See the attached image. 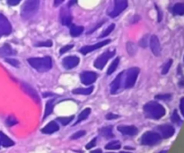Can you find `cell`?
Masks as SVG:
<instances>
[{
    "label": "cell",
    "mask_w": 184,
    "mask_h": 153,
    "mask_svg": "<svg viewBox=\"0 0 184 153\" xmlns=\"http://www.w3.org/2000/svg\"><path fill=\"white\" fill-rule=\"evenodd\" d=\"M128 7V1H115L114 2V8L113 10L109 13V15L112 18L117 17L119 15H121L123 11Z\"/></svg>",
    "instance_id": "9"
},
{
    "label": "cell",
    "mask_w": 184,
    "mask_h": 153,
    "mask_svg": "<svg viewBox=\"0 0 184 153\" xmlns=\"http://www.w3.org/2000/svg\"><path fill=\"white\" fill-rule=\"evenodd\" d=\"M60 130V126L58 125V123L54 121L49 122L44 128L41 129V132L44 134H52L56 132H58Z\"/></svg>",
    "instance_id": "17"
},
{
    "label": "cell",
    "mask_w": 184,
    "mask_h": 153,
    "mask_svg": "<svg viewBox=\"0 0 184 153\" xmlns=\"http://www.w3.org/2000/svg\"><path fill=\"white\" fill-rule=\"evenodd\" d=\"M0 144H1L3 147L7 148V147L13 146V145L15 144V142H14L10 138L8 137V136H6L4 132H0Z\"/></svg>",
    "instance_id": "18"
},
{
    "label": "cell",
    "mask_w": 184,
    "mask_h": 153,
    "mask_svg": "<svg viewBox=\"0 0 184 153\" xmlns=\"http://www.w3.org/2000/svg\"><path fill=\"white\" fill-rule=\"evenodd\" d=\"M160 153H167V151H161Z\"/></svg>",
    "instance_id": "49"
},
{
    "label": "cell",
    "mask_w": 184,
    "mask_h": 153,
    "mask_svg": "<svg viewBox=\"0 0 184 153\" xmlns=\"http://www.w3.org/2000/svg\"><path fill=\"white\" fill-rule=\"evenodd\" d=\"M121 153H130V152H126V151H121Z\"/></svg>",
    "instance_id": "50"
},
{
    "label": "cell",
    "mask_w": 184,
    "mask_h": 153,
    "mask_svg": "<svg viewBox=\"0 0 184 153\" xmlns=\"http://www.w3.org/2000/svg\"><path fill=\"white\" fill-rule=\"evenodd\" d=\"M74 47V45H67V46H64L63 48L60 49V54H64V53H66L67 51H68L69 50H71L72 48Z\"/></svg>",
    "instance_id": "39"
},
{
    "label": "cell",
    "mask_w": 184,
    "mask_h": 153,
    "mask_svg": "<svg viewBox=\"0 0 184 153\" xmlns=\"http://www.w3.org/2000/svg\"><path fill=\"white\" fill-rule=\"evenodd\" d=\"M150 48L153 51V55L158 57L161 55V51H162V48H161V44L159 42V39L156 35H152L150 37Z\"/></svg>",
    "instance_id": "11"
},
{
    "label": "cell",
    "mask_w": 184,
    "mask_h": 153,
    "mask_svg": "<svg viewBox=\"0 0 184 153\" xmlns=\"http://www.w3.org/2000/svg\"><path fill=\"white\" fill-rule=\"evenodd\" d=\"M75 3H77V1H69V4H68V6H72V5H74Z\"/></svg>",
    "instance_id": "48"
},
{
    "label": "cell",
    "mask_w": 184,
    "mask_h": 153,
    "mask_svg": "<svg viewBox=\"0 0 184 153\" xmlns=\"http://www.w3.org/2000/svg\"><path fill=\"white\" fill-rule=\"evenodd\" d=\"M103 24H104V21H103L102 23H99V24H97V25H96V26H95L94 28H92V29H91V30L88 31V32H87V34H90V33H92V32H93L94 31L97 30V29H98L99 27H101V26H102V25H103Z\"/></svg>",
    "instance_id": "43"
},
{
    "label": "cell",
    "mask_w": 184,
    "mask_h": 153,
    "mask_svg": "<svg viewBox=\"0 0 184 153\" xmlns=\"http://www.w3.org/2000/svg\"><path fill=\"white\" fill-rule=\"evenodd\" d=\"M63 67L66 69H71L79 64V58L77 56H67L62 61Z\"/></svg>",
    "instance_id": "12"
},
{
    "label": "cell",
    "mask_w": 184,
    "mask_h": 153,
    "mask_svg": "<svg viewBox=\"0 0 184 153\" xmlns=\"http://www.w3.org/2000/svg\"><path fill=\"white\" fill-rule=\"evenodd\" d=\"M93 90V87H90L87 88H76L73 90V94L76 95H90Z\"/></svg>",
    "instance_id": "28"
},
{
    "label": "cell",
    "mask_w": 184,
    "mask_h": 153,
    "mask_svg": "<svg viewBox=\"0 0 184 153\" xmlns=\"http://www.w3.org/2000/svg\"><path fill=\"white\" fill-rule=\"evenodd\" d=\"M40 1H26L22 8L21 15L23 20H29L35 15L39 9Z\"/></svg>",
    "instance_id": "3"
},
{
    "label": "cell",
    "mask_w": 184,
    "mask_h": 153,
    "mask_svg": "<svg viewBox=\"0 0 184 153\" xmlns=\"http://www.w3.org/2000/svg\"><path fill=\"white\" fill-rule=\"evenodd\" d=\"M55 100L54 99H50L46 103V106H45V111H44V115H43V120L46 119L48 116H49L52 114L53 108H54V104Z\"/></svg>",
    "instance_id": "20"
},
{
    "label": "cell",
    "mask_w": 184,
    "mask_h": 153,
    "mask_svg": "<svg viewBox=\"0 0 184 153\" xmlns=\"http://www.w3.org/2000/svg\"><path fill=\"white\" fill-rule=\"evenodd\" d=\"M119 63H120V57H117L115 60H113V61L111 62V64L110 65V67L108 69L107 75H111L116 70V69L119 66Z\"/></svg>",
    "instance_id": "27"
},
{
    "label": "cell",
    "mask_w": 184,
    "mask_h": 153,
    "mask_svg": "<svg viewBox=\"0 0 184 153\" xmlns=\"http://www.w3.org/2000/svg\"><path fill=\"white\" fill-rule=\"evenodd\" d=\"M61 23L63 25L70 26L72 23V16L69 13H67L66 10H63L61 12Z\"/></svg>",
    "instance_id": "19"
},
{
    "label": "cell",
    "mask_w": 184,
    "mask_h": 153,
    "mask_svg": "<svg viewBox=\"0 0 184 153\" xmlns=\"http://www.w3.org/2000/svg\"><path fill=\"white\" fill-rule=\"evenodd\" d=\"M180 109H181V113L184 117V97H182L180 101Z\"/></svg>",
    "instance_id": "44"
},
{
    "label": "cell",
    "mask_w": 184,
    "mask_h": 153,
    "mask_svg": "<svg viewBox=\"0 0 184 153\" xmlns=\"http://www.w3.org/2000/svg\"><path fill=\"white\" fill-rule=\"evenodd\" d=\"M171 65H172V60L171 59V60H169V61L163 66V69H162V74H163V75H166V74L168 73L170 69H171Z\"/></svg>",
    "instance_id": "30"
},
{
    "label": "cell",
    "mask_w": 184,
    "mask_h": 153,
    "mask_svg": "<svg viewBox=\"0 0 184 153\" xmlns=\"http://www.w3.org/2000/svg\"><path fill=\"white\" fill-rule=\"evenodd\" d=\"M96 141H97V138L92 139V140H91V141L86 145V150H91L92 148L95 147V145H96Z\"/></svg>",
    "instance_id": "38"
},
{
    "label": "cell",
    "mask_w": 184,
    "mask_h": 153,
    "mask_svg": "<svg viewBox=\"0 0 184 153\" xmlns=\"http://www.w3.org/2000/svg\"><path fill=\"white\" fill-rule=\"evenodd\" d=\"M28 62L34 69L40 72H46L52 68V61L49 57L30 58L28 59Z\"/></svg>",
    "instance_id": "2"
},
{
    "label": "cell",
    "mask_w": 184,
    "mask_h": 153,
    "mask_svg": "<svg viewBox=\"0 0 184 153\" xmlns=\"http://www.w3.org/2000/svg\"><path fill=\"white\" fill-rule=\"evenodd\" d=\"M127 50L128 52L129 53L130 56H134L137 52V46L134 43H131V42H128L127 43Z\"/></svg>",
    "instance_id": "29"
},
{
    "label": "cell",
    "mask_w": 184,
    "mask_h": 153,
    "mask_svg": "<svg viewBox=\"0 0 184 153\" xmlns=\"http://www.w3.org/2000/svg\"><path fill=\"white\" fill-rule=\"evenodd\" d=\"M84 32V27L83 26H79V25H75V24H71L70 27V34L73 37H77L79 35H81Z\"/></svg>",
    "instance_id": "25"
},
{
    "label": "cell",
    "mask_w": 184,
    "mask_h": 153,
    "mask_svg": "<svg viewBox=\"0 0 184 153\" xmlns=\"http://www.w3.org/2000/svg\"><path fill=\"white\" fill-rule=\"evenodd\" d=\"M80 79L84 85L90 86L97 79V74L92 71H84L80 75Z\"/></svg>",
    "instance_id": "10"
},
{
    "label": "cell",
    "mask_w": 184,
    "mask_h": 153,
    "mask_svg": "<svg viewBox=\"0 0 184 153\" xmlns=\"http://www.w3.org/2000/svg\"><path fill=\"white\" fill-rule=\"evenodd\" d=\"M20 3V0H8L7 4L9 6H17Z\"/></svg>",
    "instance_id": "45"
},
{
    "label": "cell",
    "mask_w": 184,
    "mask_h": 153,
    "mask_svg": "<svg viewBox=\"0 0 184 153\" xmlns=\"http://www.w3.org/2000/svg\"><path fill=\"white\" fill-rule=\"evenodd\" d=\"M91 153H103V151L101 149H97V150H94V151H91Z\"/></svg>",
    "instance_id": "46"
},
{
    "label": "cell",
    "mask_w": 184,
    "mask_h": 153,
    "mask_svg": "<svg viewBox=\"0 0 184 153\" xmlns=\"http://www.w3.org/2000/svg\"><path fill=\"white\" fill-rule=\"evenodd\" d=\"M157 130V133L161 136V138L164 139H168L171 138L175 132V130L173 128V126L170 125V124H164V125H160L156 128Z\"/></svg>",
    "instance_id": "8"
},
{
    "label": "cell",
    "mask_w": 184,
    "mask_h": 153,
    "mask_svg": "<svg viewBox=\"0 0 184 153\" xmlns=\"http://www.w3.org/2000/svg\"><path fill=\"white\" fill-rule=\"evenodd\" d=\"M117 129L123 135H128V136H134L138 132V128L135 127L134 125H121Z\"/></svg>",
    "instance_id": "14"
},
{
    "label": "cell",
    "mask_w": 184,
    "mask_h": 153,
    "mask_svg": "<svg viewBox=\"0 0 184 153\" xmlns=\"http://www.w3.org/2000/svg\"><path fill=\"white\" fill-rule=\"evenodd\" d=\"M171 122L178 124V125H181L182 123V121L181 120V118H180V116H179V114H178L176 110H174V112H173V114L171 115Z\"/></svg>",
    "instance_id": "31"
},
{
    "label": "cell",
    "mask_w": 184,
    "mask_h": 153,
    "mask_svg": "<svg viewBox=\"0 0 184 153\" xmlns=\"http://www.w3.org/2000/svg\"><path fill=\"white\" fill-rule=\"evenodd\" d=\"M161 136L157 132H146L140 138V143L146 146H153L161 141Z\"/></svg>",
    "instance_id": "5"
},
{
    "label": "cell",
    "mask_w": 184,
    "mask_h": 153,
    "mask_svg": "<svg viewBox=\"0 0 184 153\" xmlns=\"http://www.w3.org/2000/svg\"><path fill=\"white\" fill-rule=\"evenodd\" d=\"M6 124L8 125V126H14V125H16V123H18V121L16 120V118L15 117H13V116H10V117H8L7 119H6Z\"/></svg>",
    "instance_id": "35"
},
{
    "label": "cell",
    "mask_w": 184,
    "mask_h": 153,
    "mask_svg": "<svg viewBox=\"0 0 184 153\" xmlns=\"http://www.w3.org/2000/svg\"><path fill=\"white\" fill-rule=\"evenodd\" d=\"M121 144L119 140H112L110 142H109L108 144H106L105 149L106 150H110V151H114V150H119L121 149Z\"/></svg>",
    "instance_id": "26"
},
{
    "label": "cell",
    "mask_w": 184,
    "mask_h": 153,
    "mask_svg": "<svg viewBox=\"0 0 184 153\" xmlns=\"http://www.w3.org/2000/svg\"><path fill=\"white\" fill-rule=\"evenodd\" d=\"M90 113H91V109H90V108H85V109H84V110H83V111L80 113V114L78 115L77 121L74 123V126H75V125H77V123L81 122L82 121L85 120V119H86V118L89 116Z\"/></svg>",
    "instance_id": "24"
},
{
    "label": "cell",
    "mask_w": 184,
    "mask_h": 153,
    "mask_svg": "<svg viewBox=\"0 0 184 153\" xmlns=\"http://www.w3.org/2000/svg\"><path fill=\"white\" fill-rule=\"evenodd\" d=\"M146 37H147V35H146V36H144L142 39H141V41H140V45L141 47H143V48H146V46H147V43H146V42H148V39H146Z\"/></svg>",
    "instance_id": "42"
},
{
    "label": "cell",
    "mask_w": 184,
    "mask_h": 153,
    "mask_svg": "<svg viewBox=\"0 0 184 153\" xmlns=\"http://www.w3.org/2000/svg\"><path fill=\"white\" fill-rule=\"evenodd\" d=\"M13 54H15L14 50L9 44H5L0 48V57H6Z\"/></svg>",
    "instance_id": "21"
},
{
    "label": "cell",
    "mask_w": 184,
    "mask_h": 153,
    "mask_svg": "<svg viewBox=\"0 0 184 153\" xmlns=\"http://www.w3.org/2000/svg\"><path fill=\"white\" fill-rule=\"evenodd\" d=\"M123 72L120 73L118 76H116V78L110 83V93L111 94H117L119 90L121 89V82H122L123 78Z\"/></svg>",
    "instance_id": "16"
},
{
    "label": "cell",
    "mask_w": 184,
    "mask_h": 153,
    "mask_svg": "<svg viewBox=\"0 0 184 153\" xmlns=\"http://www.w3.org/2000/svg\"><path fill=\"white\" fill-rule=\"evenodd\" d=\"M110 40H105V41H103V42H100L98 43H95L93 45H87V46H84L83 48L80 49V52L83 53V54H87L89 52H91L92 50H95L97 49H100L103 46L107 45L108 43H110Z\"/></svg>",
    "instance_id": "13"
},
{
    "label": "cell",
    "mask_w": 184,
    "mask_h": 153,
    "mask_svg": "<svg viewBox=\"0 0 184 153\" xmlns=\"http://www.w3.org/2000/svg\"><path fill=\"white\" fill-rule=\"evenodd\" d=\"M5 61L7 62V63H9V64H11L12 66H14V67H18L19 66V62L18 61H16V60H13V59H5Z\"/></svg>",
    "instance_id": "41"
},
{
    "label": "cell",
    "mask_w": 184,
    "mask_h": 153,
    "mask_svg": "<svg viewBox=\"0 0 184 153\" xmlns=\"http://www.w3.org/2000/svg\"><path fill=\"white\" fill-rule=\"evenodd\" d=\"M172 14L175 15H184V4L183 3H177L173 6L171 9Z\"/></svg>",
    "instance_id": "23"
},
{
    "label": "cell",
    "mask_w": 184,
    "mask_h": 153,
    "mask_svg": "<svg viewBox=\"0 0 184 153\" xmlns=\"http://www.w3.org/2000/svg\"><path fill=\"white\" fill-rule=\"evenodd\" d=\"M21 86H22L23 90L29 96H31L36 103L40 102V96H39L38 93L36 92V90L32 87H31L29 84H26V83H22Z\"/></svg>",
    "instance_id": "15"
},
{
    "label": "cell",
    "mask_w": 184,
    "mask_h": 153,
    "mask_svg": "<svg viewBox=\"0 0 184 153\" xmlns=\"http://www.w3.org/2000/svg\"><path fill=\"white\" fill-rule=\"evenodd\" d=\"M144 114L147 119L159 120L165 114V108L157 102L151 101L144 106Z\"/></svg>",
    "instance_id": "1"
},
{
    "label": "cell",
    "mask_w": 184,
    "mask_h": 153,
    "mask_svg": "<svg viewBox=\"0 0 184 153\" xmlns=\"http://www.w3.org/2000/svg\"><path fill=\"white\" fill-rule=\"evenodd\" d=\"M12 32V26L8 19L0 14V37L9 35Z\"/></svg>",
    "instance_id": "7"
},
{
    "label": "cell",
    "mask_w": 184,
    "mask_h": 153,
    "mask_svg": "<svg viewBox=\"0 0 184 153\" xmlns=\"http://www.w3.org/2000/svg\"><path fill=\"white\" fill-rule=\"evenodd\" d=\"M108 153H113V152H108Z\"/></svg>",
    "instance_id": "51"
},
{
    "label": "cell",
    "mask_w": 184,
    "mask_h": 153,
    "mask_svg": "<svg viewBox=\"0 0 184 153\" xmlns=\"http://www.w3.org/2000/svg\"><path fill=\"white\" fill-rule=\"evenodd\" d=\"M100 134L104 138H110L113 137V133H112V127L111 126H106V127H103L99 130Z\"/></svg>",
    "instance_id": "22"
},
{
    "label": "cell",
    "mask_w": 184,
    "mask_h": 153,
    "mask_svg": "<svg viewBox=\"0 0 184 153\" xmlns=\"http://www.w3.org/2000/svg\"><path fill=\"white\" fill-rule=\"evenodd\" d=\"M171 97V95H170V94L157 95H155V98L156 99H160V100H167V99H170Z\"/></svg>",
    "instance_id": "37"
},
{
    "label": "cell",
    "mask_w": 184,
    "mask_h": 153,
    "mask_svg": "<svg viewBox=\"0 0 184 153\" xmlns=\"http://www.w3.org/2000/svg\"><path fill=\"white\" fill-rule=\"evenodd\" d=\"M114 28H115V24H111L109 27H108L106 30H104L103 32V33L100 35V38H104V37H106V36H108L111 32H113V30H114Z\"/></svg>",
    "instance_id": "32"
},
{
    "label": "cell",
    "mask_w": 184,
    "mask_h": 153,
    "mask_svg": "<svg viewBox=\"0 0 184 153\" xmlns=\"http://www.w3.org/2000/svg\"><path fill=\"white\" fill-rule=\"evenodd\" d=\"M84 135H85V131H79V132H75L70 139L71 140H77V139H79V138H82Z\"/></svg>",
    "instance_id": "34"
},
{
    "label": "cell",
    "mask_w": 184,
    "mask_h": 153,
    "mask_svg": "<svg viewBox=\"0 0 184 153\" xmlns=\"http://www.w3.org/2000/svg\"><path fill=\"white\" fill-rule=\"evenodd\" d=\"M52 42L51 41H46V42H40L35 44V47H51Z\"/></svg>",
    "instance_id": "36"
},
{
    "label": "cell",
    "mask_w": 184,
    "mask_h": 153,
    "mask_svg": "<svg viewBox=\"0 0 184 153\" xmlns=\"http://www.w3.org/2000/svg\"><path fill=\"white\" fill-rule=\"evenodd\" d=\"M73 119H74V116L72 115V116H70V117H59V118H58V121L60 122L62 125L65 126V125H67Z\"/></svg>",
    "instance_id": "33"
},
{
    "label": "cell",
    "mask_w": 184,
    "mask_h": 153,
    "mask_svg": "<svg viewBox=\"0 0 184 153\" xmlns=\"http://www.w3.org/2000/svg\"><path fill=\"white\" fill-rule=\"evenodd\" d=\"M120 116L118 115V114H112V113H110V114H106V116H105V118L107 119V120H113V119H118Z\"/></svg>",
    "instance_id": "40"
},
{
    "label": "cell",
    "mask_w": 184,
    "mask_h": 153,
    "mask_svg": "<svg viewBox=\"0 0 184 153\" xmlns=\"http://www.w3.org/2000/svg\"><path fill=\"white\" fill-rule=\"evenodd\" d=\"M54 3H55L54 6H58L59 5H60L61 3H63V1H62V0H60V1H55Z\"/></svg>",
    "instance_id": "47"
},
{
    "label": "cell",
    "mask_w": 184,
    "mask_h": 153,
    "mask_svg": "<svg viewBox=\"0 0 184 153\" xmlns=\"http://www.w3.org/2000/svg\"><path fill=\"white\" fill-rule=\"evenodd\" d=\"M139 72H140V69H138V67H133V68H130L129 69L127 70L126 78H125V81H124V88H125L128 89V88H131L134 87Z\"/></svg>",
    "instance_id": "4"
},
{
    "label": "cell",
    "mask_w": 184,
    "mask_h": 153,
    "mask_svg": "<svg viewBox=\"0 0 184 153\" xmlns=\"http://www.w3.org/2000/svg\"><path fill=\"white\" fill-rule=\"evenodd\" d=\"M115 54V50H107L105 52H103L101 56H99L96 61H94V67L99 69H103L104 68V66L106 65L108 61L112 58Z\"/></svg>",
    "instance_id": "6"
}]
</instances>
